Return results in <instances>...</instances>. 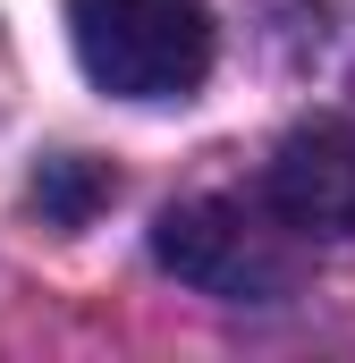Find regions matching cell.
I'll use <instances>...</instances> for the list:
<instances>
[{
    "mask_svg": "<svg viewBox=\"0 0 355 363\" xmlns=\"http://www.w3.org/2000/svg\"><path fill=\"white\" fill-rule=\"evenodd\" d=\"M68 43L110 101H186L212 77L203 0H68Z\"/></svg>",
    "mask_w": 355,
    "mask_h": 363,
    "instance_id": "1",
    "label": "cell"
},
{
    "mask_svg": "<svg viewBox=\"0 0 355 363\" xmlns=\"http://www.w3.org/2000/svg\"><path fill=\"white\" fill-rule=\"evenodd\" d=\"M153 262L186 279L195 296L220 304H279L296 296V245L271 220V203H237V194H195L170 203L153 228Z\"/></svg>",
    "mask_w": 355,
    "mask_h": 363,
    "instance_id": "2",
    "label": "cell"
},
{
    "mask_svg": "<svg viewBox=\"0 0 355 363\" xmlns=\"http://www.w3.org/2000/svg\"><path fill=\"white\" fill-rule=\"evenodd\" d=\"M263 203L288 237H355V127H296L263 169Z\"/></svg>",
    "mask_w": 355,
    "mask_h": 363,
    "instance_id": "3",
    "label": "cell"
},
{
    "mask_svg": "<svg viewBox=\"0 0 355 363\" xmlns=\"http://www.w3.org/2000/svg\"><path fill=\"white\" fill-rule=\"evenodd\" d=\"M110 194H119V178L93 169V161H77V152H60V161L34 169V203H43V220H60V228H85Z\"/></svg>",
    "mask_w": 355,
    "mask_h": 363,
    "instance_id": "4",
    "label": "cell"
}]
</instances>
